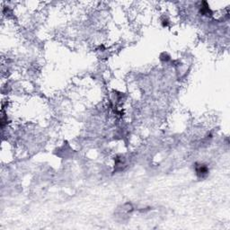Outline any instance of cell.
Masks as SVG:
<instances>
[{"instance_id": "6da1fadb", "label": "cell", "mask_w": 230, "mask_h": 230, "mask_svg": "<svg viewBox=\"0 0 230 230\" xmlns=\"http://www.w3.org/2000/svg\"><path fill=\"white\" fill-rule=\"evenodd\" d=\"M196 173L199 176L202 177L208 173V168L203 165H200L199 166L196 167Z\"/></svg>"}]
</instances>
